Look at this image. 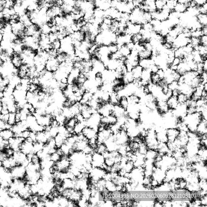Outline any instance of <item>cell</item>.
I'll list each match as a JSON object with an SVG mask.
<instances>
[{"instance_id": "39", "label": "cell", "mask_w": 207, "mask_h": 207, "mask_svg": "<svg viewBox=\"0 0 207 207\" xmlns=\"http://www.w3.org/2000/svg\"><path fill=\"white\" fill-rule=\"evenodd\" d=\"M201 79H202L203 83L207 82V72H204L202 74L200 75Z\"/></svg>"}, {"instance_id": "26", "label": "cell", "mask_w": 207, "mask_h": 207, "mask_svg": "<svg viewBox=\"0 0 207 207\" xmlns=\"http://www.w3.org/2000/svg\"><path fill=\"white\" fill-rule=\"evenodd\" d=\"M7 123L12 126L16 124V113H9Z\"/></svg>"}, {"instance_id": "23", "label": "cell", "mask_w": 207, "mask_h": 207, "mask_svg": "<svg viewBox=\"0 0 207 207\" xmlns=\"http://www.w3.org/2000/svg\"><path fill=\"white\" fill-rule=\"evenodd\" d=\"M50 45L51 48L57 50L59 51L61 48V40L60 39H57L51 42Z\"/></svg>"}, {"instance_id": "3", "label": "cell", "mask_w": 207, "mask_h": 207, "mask_svg": "<svg viewBox=\"0 0 207 207\" xmlns=\"http://www.w3.org/2000/svg\"><path fill=\"white\" fill-rule=\"evenodd\" d=\"M13 179H23L26 174V168L22 165H17L10 170Z\"/></svg>"}, {"instance_id": "7", "label": "cell", "mask_w": 207, "mask_h": 207, "mask_svg": "<svg viewBox=\"0 0 207 207\" xmlns=\"http://www.w3.org/2000/svg\"><path fill=\"white\" fill-rule=\"evenodd\" d=\"M28 70H29V65L23 64L18 68L17 75L20 79L26 78H28Z\"/></svg>"}, {"instance_id": "8", "label": "cell", "mask_w": 207, "mask_h": 207, "mask_svg": "<svg viewBox=\"0 0 207 207\" xmlns=\"http://www.w3.org/2000/svg\"><path fill=\"white\" fill-rule=\"evenodd\" d=\"M198 75L199 74L197 71L192 70H189L183 75L185 79V83L190 85L192 80Z\"/></svg>"}, {"instance_id": "36", "label": "cell", "mask_w": 207, "mask_h": 207, "mask_svg": "<svg viewBox=\"0 0 207 207\" xmlns=\"http://www.w3.org/2000/svg\"><path fill=\"white\" fill-rule=\"evenodd\" d=\"M182 61V59L177 57H175L172 61V63L170 67L172 66H178Z\"/></svg>"}, {"instance_id": "25", "label": "cell", "mask_w": 207, "mask_h": 207, "mask_svg": "<svg viewBox=\"0 0 207 207\" xmlns=\"http://www.w3.org/2000/svg\"><path fill=\"white\" fill-rule=\"evenodd\" d=\"M105 187L109 190L110 192H113L116 191V185L111 181H106Z\"/></svg>"}, {"instance_id": "1", "label": "cell", "mask_w": 207, "mask_h": 207, "mask_svg": "<svg viewBox=\"0 0 207 207\" xmlns=\"http://www.w3.org/2000/svg\"><path fill=\"white\" fill-rule=\"evenodd\" d=\"M73 16L72 6L64 3L59 7V16L63 21H67L72 18Z\"/></svg>"}, {"instance_id": "12", "label": "cell", "mask_w": 207, "mask_h": 207, "mask_svg": "<svg viewBox=\"0 0 207 207\" xmlns=\"http://www.w3.org/2000/svg\"><path fill=\"white\" fill-rule=\"evenodd\" d=\"M0 136L5 140H9L14 136V133L11 129H5L0 132Z\"/></svg>"}, {"instance_id": "21", "label": "cell", "mask_w": 207, "mask_h": 207, "mask_svg": "<svg viewBox=\"0 0 207 207\" xmlns=\"http://www.w3.org/2000/svg\"><path fill=\"white\" fill-rule=\"evenodd\" d=\"M202 83L203 82L201 76H200V75H198L192 80L191 82L190 85L194 88H195L196 87H197Z\"/></svg>"}, {"instance_id": "40", "label": "cell", "mask_w": 207, "mask_h": 207, "mask_svg": "<svg viewBox=\"0 0 207 207\" xmlns=\"http://www.w3.org/2000/svg\"><path fill=\"white\" fill-rule=\"evenodd\" d=\"M200 31H201V33L203 35H207V26H202L201 27Z\"/></svg>"}, {"instance_id": "20", "label": "cell", "mask_w": 207, "mask_h": 207, "mask_svg": "<svg viewBox=\"0 0 207 207\" xmlns=\"http://www.w3.org/2000/svg\"><path fill=\"white\" fill-rule=\"evenodd\" d=\"M34 2L36 9L38 10L44 9L47 6V0H35Z\"/></svg>"}, {"instance_id": "27", "label": "cell", "mask_w": 207, "mask_h": 207, "mask_svg": "<svg viewBox=\"0 0 207 207\" xmlns=\"http://www.w3.org/2000/svg\"><path fill=\"white\" fill-rule=\"evenodd\" d=\"M49 55V59H56L57 56L59 53V51L54 49L50 48L47 51Z\"/></svg>"}, {"instance_id": "37", "label": "cell", "mask_w": 207, "mask_h": 207, "mask_svg": "<svg viewBox=\"0 0 207 207\" xmlns=\"http://www.w3.org/2000/svg\"><path fill=\"white\" fill-rule=\"evenodd\" d=\"M157 73L158 74V76H159L161 79H162V78H164L165 76V70L162 68L159 69V70H158V71L157 72Z\"/></svg>"}, {"instance_id": "24", "label": "cell", "mask_w": 207, "mask_h": 207, "mask_svg": "<svg viewBox=\"0 0 207 207\" xmlns=\"http://www.w3.org/2000/svg\"><path fill=\"white\" fill-rule=\"evenodd\" d=\"M167 0H155V5L157 9L162 10L166 5Z\"/></svg>"}, {"instance_id": "6", "label": "cell", "mask_w": 207, "mask_h": 207, "mask_svg": "<svg viewBox=\"0 0 207 207\" xmlns=\"http://www.w3.org/2000/svg\"><path fill=\"white\" fill-rule=\"evenodd\" d=\"M11 62L16 68H18L23 64L22 58L20 54L14 53L11 59Z\"/></svg>"}, {"instance_id": "45", "label": "cell", "mask_w": 207, "mask_h": 207, "mask_svg": "<svg viewBox=\"0 0 207 207\" xmlns=\"http://www.w3.org/2000/svg\"><path fill=\"white\" fill-rule=\"evenodd\" d=\"M3 40V35L2 32H0V45Z\"/></svg>"}, {"instance_id": "10", "label": "cell", "mask_w": 207, "mask_h": 207, "mask_svg": "<svg viewBox=\"0 0 207 207\" xmlns=\"http://www.w3.org/2000/svg\"><path fill=\"white\" fill-rule=\"evenodd\" d=\"M166 102L170 109H175L179 105L177 97L173 96L167 99Z\"/></svg>"}, {"instance_id": "47", "label": "cell", "mask_w": 207, "mask_h": 207, "mask_svg": "<svg viewBox=\"0 0 207 207\" xmlns=\"http://www.w3.org/2000/svg\"><path fill=\"white\" fill-rule=\"evenodd\" d=\"M142 1H145V0H142Z\"/></svg>"}, {"instance_id": "31", "label": "cell", "mask_w": 207, "mask_h": 207, "mask_svg": "<svg viewBox=\"0 0 207 207\" xmlns=\"http://www.w3.org/2000/svg\"><path fill=\"white\" fill-rule=\"evenodd\" d=\"M31 132V130L29 128L24 130L21 132V133L20 134V137L24 138V139H26L29 137L30 135Z\"/></svg>"}, {"instance_id": "42", "label": "cell", "mask_w": 207, "mask_h": 207, "mask_svg": "<svg viewBox=\"0 0 207 207\" xmlns=\"http://www.w3.org/2000/svg\"><path fill=\"white\" fill-rule=\"evenodd\" d=\"M180 90L178 89H176L172 91V96H174L177 97L178 94L181 93Z\"/></svg>"}, {"instance_id": "22", "label": "cell", "mask_w": 207, "mask_h": 207, "mask_svg": "<svg viewBox=\"0 0 207 207\" xmlns=\"http://www.w3.org/2000/svg\"><path fill=\"white\" fill-rule=\"evenodd\" d=\"M161 78L157 73L151 72L150 82L153 85H156L160 80Z\"/></svg>"}, {"instance_id": "14", "label": "cell", "mask_w": 207, "mask_h": 207, "mask_svg": "<svg viewBox=\"0 0 207 207\" xmlns=\"http://www.w3.org/2000/svg\"><path fill=\"white\" fill-rule=\"evenodd\" d=\"M197 21L202 26L207 25V15L205 13H199L196 16Z\"/></svg>"}, {"instance_id": "33", "label": "cell", "mask_w": 207, "mask_h": 207, "mask_svg": "<svg viewBox=\"0 0 207 207\" xmlns=\"http://www.w3.org/2000/svg\"><path fill=\"white\" fill-rule=\"evenodd\" d=\"M200 45L207 46V35H202L199 38Z\"/></svg>"}, {"instance_id": "5", "label": "cell", "mask_w": 207, "mask_h": 207, "mask_svg": "<svg viewBox=\"0 0 207 207\" xmlns=\"http://www.w3.org/2000/svg\"><path fill=\"white\" fill-rule=\"evenodd\" d=\"M180 133L179 129L176 128H170L166 129V135L169 141H174L178 137Z\"/></svg>"}, {"instance_id": "15", "label": "cell", "mask_w": 207, "mask_h": 207, "mask_svg": "<svg viewBox=\"0 0 207 207\" xmlns=\"http://www.w3.org/2000/svg\"><path fill=\"white\" fill-rule=\"evenodd\" d=\"M126 44V43L121 46L119 51L122 56L128 58L130 54L131 51L127 46Z\"/></svg>"}, {"instance_id": "48", "label": "cell", "mask_w": 207, "mask_h": 207, "mask_svg": "<svg viewBox=\"0 0 207 207\" xmlns=\"http://www.w3.org/2000/svg\"><path fill=\"white\" fill-rule=\"evenodd\" d=\"M1 151V149H0V151Z\"/></svg>"}, {"instance_id": "30", "label": "cell", "mask_w": 207, "mask_h": 207, "mask_svg": "<svg viewBox=\"0 0 207 207\" xmlns=\"http://www.w3.org/2000/svg\"><path fill=\"white\" fill-rule=\"evenodd\" d=\"M169 88L171 90H174L178 88L179 85L178 82L175 81H173L168 85Z\"/></svg>"}, {"instance_id": "17", "label": "cell", "mask_w": 207, "mask_h": 207, "mask_svg": "<svg viewBox=\"0 0 207 207\" xmlns=\"http://www.w3.org/2000/svg\"><path fill=\"white\" fill-rule=\"evenodd\" d=\"M177 98L179 105H185L190 98V96L181 93L177 96Z\"/></svg>"}, {"instance_id": "2", "label": "cell", "mask_w": 207, "mask_h": 207, "mask_svg": "<svg viewBox=\"0 0 207 207\" xmlns=\"http://www.w3.org/2000/svg\"><path fill=\"white\" fill-rule=\"evenodd\" d=\"M10 24L11 25L12 31L16 37L21 39H24L25 37L26 26L22 22L18 21Z\"/></svg>"}, {"instance_id": "38", "label": "cell", "mask_w": 207, "mask_h": 207, "mask_svg": "<svg viewBox=\"0 0 207 207\" xmlns=\"http://www.w3.org/2000/svg\"><path fill=\"white\" fill-rule=\"evenodd\" d=\"M7 158V155L5 153L4 151H0V161L1 162H2V161L5 160V159H6Z\"/></svg>"}, {"instance_id": "32", "label": "cell", "mask_w": 207, "mask_h": 207, "mask_svg": "<svg viewBox=\"0 0 207 207\" xmlns=\"http://www.w3.org/2000/svg\"><path fill=\"white\" fill-rule=\"evenodd\" d=\"M105 163L107 166H112L114 164L115 162L113 158L109 157L105 158Z\"/></svg>"}, {"instance_id": "16", "label": "cell", "mask_w": 207, "mask_h": 207, "mask_svg": "<svg viewBox=\"0 0 207 207\" xmlns=\"http://www.w3.org/2000/svg\"><path fill=\"white\" fill-rule=\"evenodd\" d=\"M129 104L132 105H138L140 104L141 98L139 96L135 94H133L128 97Z\"/></svg>"}, {"instance_id": "9", "label": "cell", "mask_w": 207, "mask_h": 207, "mask_svg": "<svg viewBox=\"0 0 207 207\" xmlns=\"http://www.w3.org/2000/svg\"><path fill=\"white\" fill-rule=\"evenodd\" d=\"M154 61L152 59H141L139 61V65L143 69H149L150 67L154 64Z\"/></svg>"}, {"instance_id": "35", "label": "cell", "mask_w": 207, "mask_h": 207, "mask_svg": "<svg viewBox=\"0 0 207 207\" xmlns=\"http://www.w3.org/2000/svg\"><path fill=\"white\" fill-rule=\"evenodd\" d=\"M160 68V67H159V66H158V65H157L156 64L154 63V64H153L151 66V67H150L149 69L151 70V73H157V72L158 71V70H159V69Z\"/></svg>"}, {"instance_id": "13", "label": "cell", "mask_w": 207, "mask_h": 207, "mask_svg": "<svg viewBox=\"0 0 207 207\" xmlns=\"http://www.w3.org/2000/svg\"><path fill=\"white\" fill-rule=\"evenodd\" d=\"M138 56L141 59H151L153 57L152 51L144 49L138 52Z\"/></svg>"}, {"instance_id": "43", "label": "cell", "mask_w": 207, "mask_h": 207, "mask_svg": "<svg viewBox=\"0 0 207 207\" xmlns=\"http://www.w3.org/2000/svg\"><path fill=\"white\" fill-rule=\"evenodd\" d=\"M203 69L204 72L207 71V59L203 61Z\"/></svg>"}, {"instance_id": "28", "label": "cell", "mask_w": 207, "mask_h": 207, "mask_svg": "<svg viewBox=\"0 0 207 207\" xmlns=\"http://www.w3.org/2000/svg\"><path fill=\"white\" fill-rule=\"evenodd\" d=\"M40 158L38 156L37 154L34 153L33 154L31 159V162L35 165L40 164Z\"/></svg>"}, {"instance_id": "11", "label": "cell", "mask_w": 207, "mask_h": 207, "mask_svg": "<svg viewBox=\"0 0 207 207\" xmlns=\"http://www.w3.org/2000/svg\"><path fill=\"white\" fill-rule=\"evenodd\" d=\"M143 70V69L139 65L133 68L131 73L134 79H141Z\"/></svg>"}, {"instance_id": "4", "label": "cell", "mask_w": 207, "mask_h": 207, "mask_svg": "<svg viewBox=\"0 0 207 207\" xmlns=\"http://www.w3.org/2000/svg\"><path fill=\"white\" fill-rule=\"evenodd\" d=\"M60 64L56 59H49L46 62L45 68L47 71L54 73L59 69Z\"/></svg>"}, {"instance_id": "41", "label": "cell", "mask_w": 207, "mask_h": 207, "mask_svg": "<svg viewBox=\"0 0 207 207\" xmlns=\"http://www.w3.org/2000/svg\"><path fill=\"white\" fill-rule=\"evenodd\" d=\"M195 1L197 5L200 6H202L207 2V0H195Z\"/></svg>"}, {"instance_id": "29", "label": "cell", "mask_w": 207, "mask_h": 207, "mask_svg": "<svg viewBox=\"0 0 207 207\" xmlns=\"http://www.w3.org/2000/svg\"><path fill=\"white\" fill-rule=\"evenodd\" d=\"M61 159V156L57 153L56 152L50 155V159L52 162H56L60 161Z\"/></svg>"}, {"instance_id": "46", "label": "cell", "mask_w": 207, "mask_h": 207, "mask_svg": "<svg viewBox=\"0 0 207 207\" xmlns=\"http://www.w3.org/2000/svg\"><path fill=\"white\" fill-rule=\"evenodd\" d=\"M3 139H2L1 136H0V146H1V145L2 144V143H3Z\"/></svg>"}, {"instance_id": "44", "label": "cell", "mask_w": 207, "mask_h": 207, "mask_svg": "<svg viewBox=\"0 0 207 207\" xmlns=\"http://www.w3.org/2000/svg\"><path fill=\"white\" fill-rule=\"evenodd\" d=\"M4 96H5V95H4V91L0 90V101H2Z\"/></svg>"}, {"instance_id": "18", "label": "cell", "mask_w": 207, "mask_h": 207, "mask_svg": "<svg viewBox=\"0 0 207 207\" xmlns=\"http://www.w3.org/2000/svg\"><path fill=\"white\" fill-rule=\"evenodd\" d=\"M119 105L126 110L129 105L128 97L125 96H121L119 101Z\"/></svg>"}, {"instance_id": "19", "label": "cell", "mask_w": 207, "mask_h": 207, "mask_svg": "<svg viewBox=\"0 0 207 207\" xmlns=\"http://www.w3.org/2000/svg\"><path fill=\"white\" fill-rule=\"evenodd\" d=\"M188 8L186 7L185 4L178 3L176 4L174 10L180 13H184L187 11Z\"/></svg>"}, {"instance_id": "34", "label": "cell", "mask_w": 207, "mask_h": 207, "mask_svg": "<svg viewBox=\"0 0 207 207\" xmlns=\"http://www.w3.org/2000/svg\"><path fill=\"white\" fill-rule=\"evenodd\" d=\"M3 151H4V152L6 154L8 158L13 156V154H14L15 152L14 150L11 148L10 147H8V148L5 149Z\"/></svg>"}]
</instances>
